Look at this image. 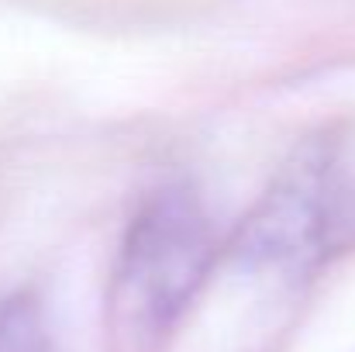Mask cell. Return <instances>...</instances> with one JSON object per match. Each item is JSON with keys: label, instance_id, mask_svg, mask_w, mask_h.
<instances>
[{"label": "cell", "instance_id": "cell-1", "mask_svg": "<svg viewBox=\"0 0 355 352\" xmlns=\"http://www.w3.org/2000/svg\"><path fill=\"white\" fill-rule=\"evenodd\" d=\"M218 259V232L187 187L155 190L131 218L111 283L118 352H152L200 294Z\"/></svg>", "mask_w": 355, "mask_h": 352}, {"label": "cell", "instance_id": "cell-3", "mask_svg": "<svg viewBox=\"0 0 355 352\" xmlns=\"http://www.w3.org/2000/svg\"><path fill=\"white\" fill-rule=\"evenodd\" d=\"M0 352H59L35 297L14 294L0 301Z\"/></svg>", "mask_w": 355, "mask_h": 352}, {"label": "cell", "instance_id": "cell-2", "mask_svg": "<svg viewBox=\"0 0 355 352\" xmlns=\"http://www.w3.org/2000/svg\"><path fill=\"white\" fill-rule=\"evenodd\" d=\"M352 242V162L331 138H314L259 197L235 238V252L255 269L307 276Z\"/></svg>", "mask_w": 355, "mask_h": 352}]
</instances>
